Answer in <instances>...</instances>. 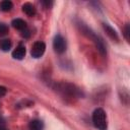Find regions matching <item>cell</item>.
Listing matches in <instances>:
<instances>
[{
	"label": "cell",
	"instance_id": "3957f363",
	"mask_svg": "<svg viewBox=\"0 0 130 130\" xmlns=\"http://www.w3.org/2000/svg\"><path fill=\"white\" fill-rule=\"evenodd\" d=\"M92 123L95 128L99 130H107L108 128V122H107V116L105 111L102 108H98L92 113Z\"/></svg>",
	"mask_w": 130,
	"mask_h": 130
},
{
	"label": "cell",
	"instance_id": "4fadbf2b",
	"mask_svg": "<svg viewBox=\"0 0 130 130\" xmlns=\"http://www.w3.org/2000/svg\"><path fill=\"white\" fill-rule=\"evenodd\" d=\"M8 32V26L5 23H0V36H5Z\"/></svg>",
	"mask_w": 130,
	"mask_h": 130
},
{
	"label": "cell",
	"instance_id": "e0dca14e",
	"mask_svg": "<svg viewBox=\"0 0 130 130\" xmlns=\"http://www.w3.org/2000/svg\"><path fill=\"white\" fill-rule=\"evenodd\" d=\"M42 4L46 5V6H47V8H49V7L52 5V2H51V1H46V2H45V1H43V2H42Z\"/></svg>",
	"mask_w": 130,
	"mask_h": 130
},
{
	"label": "cell",
	"instance_id": "9c48e42d",
	"mask_svg": "<svg viewBox=\"0 0 130 130\" xmlns=\"http://www.w3.org/2000/svg\"><path fill=\"white\" fill-rule=\"evenodd\" d=\"M28 128H29V130H43L44 129V123H43V121H41L39 119H35V120H31L29 122Z\"/></svg>",
	"mask_w": 130,
	"mask_h": 130
},
{
	"label": "cell",
	"instance_id": "ba28073f",
	"mask_svg": "<svg viewBox=\"0 0 130 130\" xmlns=\"http://www.w3.org/2000/svg\"><path fill=\"white\" fill-rule=\"evenodd\" d=\"M22 11L27 15V16H34L36 15L37 13V10H36V7L29 3V2H25L23 5H22Z\"/></svg>",
	"mask_w": 130,
	"mask_h": 130
},
{
	"label": "cell",
	"instance_id": "8fae6325",
	"mask_svg": "<svg viewBox=\"0 0 130 130\" xmlns=\"http://www.w3.org/2000/svg\"><path fill=\"white\" fill-rule=\"evenodd\" d=\"M12 7H13V3L10 0H3L0 3V8L2 11H5V12L10 11L12 9Z\"/></svg>",
	"mask_w": 130,
	"mask_h": 130
},
{
	"label": "cell",
	"instance_id": "9a60e30c",
	"mask_svg": "<svg viewBox=\"0 0 130 130\" xmlns=\"http://www.w3.org/2000/svg\"><path fill=\"white\" fill-rule=\"evenodd\" d=\"M6 92H7V88L5 86L0 85V96H4L6 94Z\"/></svg>",
	"mask_w": 130,
	"mask_h": 130
},
{
	"label": "cell",
	"instance_id": "5b68a950",
	"mask_svg": "<svg viewBox=\"0 0 130 130\" xmlns=\"http://www.w3.org/2000/svg\"><path fill=\"white\" fill-rule=\"evenodd\" d=\"M45 50H46V45L44 42H36L32 47H31V50H30V54L34 58H40L41 56H43V54L45 53Z\"/></svg>",
	"mask_w": 130,
	"mask_h": 130
},
{
	"label": "cell",
	"instance_id": "2e32d148",
	"mask_svg": "<svg viewBox=\"0 0 130 130\" xmlns=\"http://www.w3.org/2000/svg\"><path fill=\"white\" fill-rule=\"evenodd\" d=\"M21 32H22V34H21L22 37H28V36H29V30L26 29V28L23 29V30H21Z\"/></svg>",
	"mask_w": 130,
	"mask_h": 130
},
{
	"label": "cell",
	"instance_id": "6da1fadb",
	"mask_svg": "<svg viewBox=\"0 0 130 130\" xmlns=\"http://www.w3.org/2000/svg\"><path fill=\"white\" fill-rule=\"evenodd\" d=\"M78 25H79V27H80L81 32H82L83 35H85L87 38H89V39L93 42V44L95 45L98 51H99L103 56H106V55H107V48H106V45H105L103 39H102L100 36H98L96 34H94V32H93L88 26H86L85 24L79 23Z\"/></svg>",
	"mask_w": 130,
	"mask_h": 130
},
{
	"label": "cell",
	"instance_id": "52a82bcc",
	"mask_svg": "<svg viewBox=\"0 0 130 130\" xmlns=\"http://www.w3.org/2000/svg\"><path fill=\"white\" fill-rule=\"evenodd\" d=\"M25 53H26V50H25V47L22 46V45H19L18 47H16V49L12 52V57L14 59H17V60H21L24 58L25 56Z\"/></svg>",
	"mask_w": 130,
	"mask_h": 130
},
{
	"label": "cell",
	"instance_id": "7a4b0ae2",
	"mask_svg": "<svg viewBox=\"0 0 130 130\" xmlns=\"http://www.w3.org/2000/svg\"><path fill=\"white\" fill-rule=\"evenodd\" d=\"M56 90L61 92L64 95L70 96V98H80L82 96L81 90L74 84L69 82H59L55 86Z\"/></svg>",
	"mask_w": 130,
	"mask_h": 130
},
{
	"label": "cell",
	"instance_id": "7c38bea8",
	"mask_svg": "<svg viewBox=\"0 0 130 130\" xmlns=\"http://www.w3.org/2000/svg\"><path fill=\"white\" fill-rule=\"evenodd\" d=\"M12 44H11V41L8 40V39H3L0 41V49L4 52H7L10 50Z\"/></svg>",
	"mask_w": 130,
	"mask_h": 130
},
{
	"label": "cell",
	"instance_id": "8992f818",
	"mask_svg": "<svg viewBox=\"0 0 130 130\" xmlns=\"http://www.w3.org/2000/svg\"><path fill=\"white\" fill-rule=\"evenodd\" d=\"M103 28L104 30L106 31V34L115 42H118L119 41V37H118V34L116 32V30L111 26L109 25L108 23H103Z\"/></svg>",
	"mask_w": 130,
	"mask_h": 130
},
{
	"label": "cell",
	"instance_id": "277c9868",
	"mask_svg": "<svg viewBox=\"0 0 130 130\" xmlns=\"http://www.w3.org/2000/svg\"><path fill=\"white\" fill-rule=\"evenodd\" d=\"M53 48H54L55 52L58 53V54H62V53H64L66 51L67 44H66L65 39L61 35H56L54 37V40H53Z\"/></svg>",
	"mask_w": 130,
	"mask_h": 130
},
{
	"label": "cell",
	"instance_id": "5bb4252c",
	"mask_svg": "<svg viewBox=\"0 0 130 130\" xmlns=\"http://www.w3.org/2000/svg\"><path fill=\"white\" fill-rule=\"evenodd\" d=\"M129 35H130V26H129V24L127 23V24L125 25V27H124V37H125V39L127 40V42H129V40H130Z\"/></svg>",
	"mask_w": 130,
	"mask_h": 130
},
{
	"label": "cell",
	"instance_id": "30bf717a",
	"mask_svg": "<svg viewBox=\"0 0 130 130\" xmlns=\"http://www.w3.org/2000/svg\"><path fill=\"white\" fill-rule=\"evenodd\" d=\"M11 24H12V26L14 28H16L18 30H23V29L26 28V22L23 19H21V18H15V19H13L12 22H11Z\"/></svg>",
	"mask_w": 130,
	"mask_h": 130
}]
</instances>
